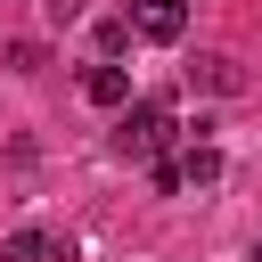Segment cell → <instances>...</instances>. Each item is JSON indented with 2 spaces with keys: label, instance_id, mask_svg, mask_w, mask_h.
Segmentation results:
<instances>
[{
  "label": "cell",
  "instance_id": "obj_1",
  "mask_svg": "<svg viewBox=\"0 0 262 262\" xmlns=\"http://www.w3.org/2000/svg\"><path fill=\"white\" fill-rule=\"evenodd\" d=\"M164 139H172V115H164V98H139V106L115 123V147H123V156H156V164H164Z\"/></svg>",
  "mask_w": 262,
  "mask_h": 262
},
{
  "label": "cell",
  "instance_id": "obj_2",
  "mask_svg": "<svg viewBox=\"0 0 262 262\" xmlns=\"http://www.w3.org/2000/svg\"><path fill=\"white\" fill-rule=\"evenodd\" d=\"M131 25H139V41H180L188 33V0H131Z\"/></svg>",
  "mask_w": 262,
  "mask_h": 262
},
{
  "label": "cell",
  "instance_id": "obj_3",
  "mask_svg": "<svg viewBox=\"0 0 262 262\" xmlns=\"http://www.w3.org/2000/svg\"><path fill=\"white\" fill-rule=\"evenodd\" d=\"M188 90H205V98H229V90H246V74H237V57H213V49H205V57L188 66Z\"/></svg>",
  "mask_w": 262,
  "mask_h": 262
},
{
  "label": "cell",
  "instance_id": "obj_4",
  "mask_svg": "<svg viewBox=\"0 0 262 262\" xmlns=\"http://www.w3.org/2000/svg\"><path fill=\"white\" fill-rule=\"evenodd\" d=\"M0 262H74V237H41V229H16L0 246Z\"/></svg>",
  "mask_w": 262,
  "mask_h": 262
},
{
  "label": "cell",
  "instance_id": "obj_5",
  "mask_svg": "<svg viewBox=\"0 0 262 262\" xmlns=\"http://www.w3.org/2000/svg\"><path fill=\"white\" fill-rule=\"evenodd\" d=\"M82 98H90V106H123V98H131V74H123V66H90V74H82Z\"/></svg>",
  "mask_w": 262,
  "mask_h": 262
},
{
  "label": "cell",
  "instance_id": "obj_6",
  "mask_svg": "<svg viewBox=\"0 0 262 262\" xmlns=\"http://www.w3.org/2000/svg\"><path fill=\"white\" fill-rule=\"evenodd\" d=\"M180 172H188V180H196V188H213V180H221V156H213V147H205V139H196V147H188V156H180Z\"/></svg>",
  "mask_w": 262,
  "mask_h": 262
},
{
  "label": "cell",
  "instance_id": "obj_7",
  "mask_svg": "<svg viewBox=\"0 0 262 262\" xmlns=\"http://www.w3.org/2000/svg\"><path fill=\"white\" fill-rule=\"evenodd\" d=\"M131 33H139L131 16H106V25H98V49H106V57H123V49H131Z\"/></svg>",
  "mask_w": 262,
  "mask_h": 262
},
{
  "label": "cell",
  "instance_id": "obj_8",
  "mask_svg": "<svg viewBox=\"0 0 262 262\" xmlns=\"http://www.w3.org/2000/svg\"><path fill=\"white\" fill-rule=\"evenodd\" d=\"M8 66H16V74H41L49 49H41V41H8Z\"/></svg>",
  "mask_w": 262,
  "mask_h": 262
},
{
  "label": "cell",
  "instance_id": "obj_9",
  "mask_svg": "<svg viewBox=\"0 0 262 262\" xmlns=\"http://www.w3.org/2000/svg\"><path fill=\"white\" fill-rule=\"evenodd\" d=\"M41 8H49V25H74L82 16V0H41Z\"/></svg>",
  "mask_w": 262,
  "mask_h": 262
}]
</instances>
